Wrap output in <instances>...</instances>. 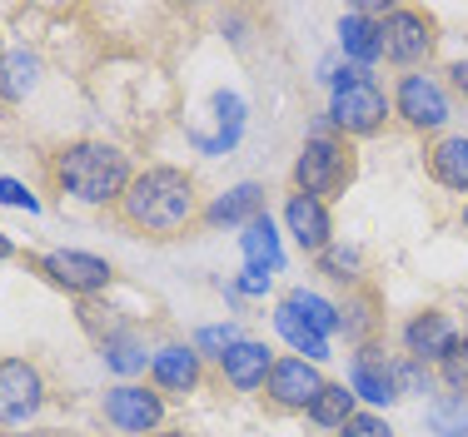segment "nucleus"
Listing matches in <instances>:
<instances>
[{
    "label": "nucleus",
    "instance_id": "obj_1",
    "mask_svg": "<svg viewBox=\"0 0 468 437\" xmlns=\"http://www.w3.org/2000/svg\"><path fill=\"white\" fill-rule=\"evenodd\" d=\"M115 219L125 224L140 239H180V234H195L205 209H199L195 179L175 164H150L144 174L130 179V189L120 194Z\"/></svg>",
    "mask_w": 468,
    "mask_h": 437
},
{
    "label": "nucleus",
    "instance_id": "obj_2",
    "mask_svg": "<svg viewBox=\"0 0 468 437\" xmlns=\"http://www.w3.org/2000/svg\"><path fill=\"white\" fill-rule=\"evenodd\" d=\"M50 179L65 189L70 199H80V204H120V194L130 189V154L120 150V144L110 140H70L55 150L50 160Z\"/></svg>",
    "mask_w": 468,
    "mask_h": 437
},
{
    "label": "nucleus",
    "instance_id": "obj_3",
    "mask_svg": "<svg viewBox=\"0 0 468 437\" xmlns=\"http://www.w3.org/2000/svg\"><path fill=\"white\" fill-rule=\"evenodd\" d=\"M354 184V144L339 140V134H314L304 140L294 160V189L299 194H314V199H339L344 189Z\"/></svg>",
    "mask_w": 468,
    "mask_h": 437
},
{
    "label": "nucleus",
    "instance_id": "obj_4",
    "mask_svg": "<svg viewBox=\"0 0 468 437\" xmlns=\"http://www.w3.org/2000/svg\"><path fill=\"white\" fill-rule=\"evenodd\" d=\"M378 36H384V60L399 65V70H414L433 55V45H439V30H433V16H423L414 5H394L384 16V26H378Z\"/></svg>",
    "mask_w": 468,
    "mask_h": 437
},
{
    "label": "nucleus",
    "instance_id": "obj_5",
    "mask_svg": "<svg viewBox=\"0 0 468 437\" xmlns=\"http://www.w3.org/2000/svg\"><path fill=\"white\" fill-rule=\"evenodd\" d=\"M36 274H46V284L65 288V294L75 298H90V294H105L110 278H115V268H110L105 259H95V254H80V249H55V254H40Z\"/></svg>",
    "mask_w": 468,
    "mask_h": 437
},
{
    "label": "nucleus",
    "instance_id": "obj_6",
    "mask_svg": "<svg viewBox=\"0 0 468 437\" xmlns=\"http://www.w3.org/2000/svg\"><path fill=\"white\" fill-rule=\"evenodd\" d=\"M329 120L344 130V140H369V134L384 130L388 99H384V89H378L374 80H364V85H334Z\"/></svg>",
    "mask_w": 468,
    "mask_h": 437
},
{
    "label": "nucleus",
    "instance_id": "obj_7",
    "mask_svg": "<svg viewBox=\"0 0 468 437\" xmlns=\"http://www.w3.org/2000/svg\"><path fill=\"white\" fill-rule=\"evenodd\" d=\"M324 373H319L309 358H274L270 368V383H264V393H270L274 408H289V412H309L324 393Z\"/></svg>",
    "mask_w": 468,
    "mask_h": 437
},
{
    "label": "nucleus",
    "instance_id": "obj_8",
    "mask_svg": "<svg viewBox=\"0 0 468 437\" xmlns=\"http://www.w3.org/2000/svg\"><path fill=\"white\" fill-rule=\"evenodd\" d=\"M394 109L404 115L409 130H443L449 125V95L433 75H399L394 85Z\"/></svg>",
    "mask_w": 468,
    "mask_h": 437
},
{
    "label": "nucleus",
    "instance_id": "obj_9",
    "mask_svg": "<svg viewBox=\"0 0 468 437\" xmlns=\"http://www.w3.org/2000/svg\"><path fill=\"white\" fill-rule=\"evenodd\" d=\"M46 402V378L30 358H0V422H26Z\"/></svg>",
    "mask_w": 468,
    "mask_h": 437
},
{
    "label": "nucleus",
    "instance_id": "obj_10",
    "mask_svg": "<svg viewBox=\"0 0 468 437\" xmlns=\"http://www.w3.org/2000/svg\"><path fill=\"white\" fill-rule=\"evenodd\" d=\"M105 418L115 422L120 432H154L165 422V398L160 388H140V383H120L105 393Z\"/></svg>",
    "mask_w": 468,
    "mask_h": 437
},
{
    "label": "nucleus",
    "instance_id": "obj_11",
    "mask_svg": "<svg viewBox=\"0 0 468 437\" xmlns=\"http://www.w3.org/2000/svg\"><path fill=\"white\" fill-rule=\"evenodd\" d=\"M404 343H409V358H419V363H443L463 338H459V323H453L443 308H423V313L409 318Z\"/></svg>",
    "mask_w": 468,
    "mask_h": 437
},
{
    "label": "nucleus",
    "instance_id": "obj_12",
    "mask_svg": "<svg viewBox=\"0 0 468 437\" xmlns=\"http://www.w3.org/2000/svg\"><path fill=\"white\" fill-rule=\"evenodd\" d=\"M284 224H289V234H294V244L304 254H324L329 244H334V219H329V204L324 199H314V194H289V204H284Z\"/></svg>",
    "mask_w": 468,
    "mask_h": 437
},
{
    "label": "nucleus",
    "instance_id": "obj_13",
    "mask_svg": "<svg viewBox=\"0 0 468 437\" xmlns=\"http://www.w3.org/2000/svg\"><path fill=\"white\" fill-rule=\"evenodd\" d=\"M270 368H274V353L264 349V343H250V338H239L225 358H219V373H225V383L234 388V393L264 388L270 383Z\"/></svg>",
    "mask_w": 468,
    "mask_h": 437
},
{
    "label": "nucleus",
    "instance_id": "obj_14",
    "mask_svg": "<svg viewBox=\"0 0 468 437\" xmlns=\"http://www.w3.org/2000/svg\"><path fill=\"white\" fill-rule=\"evenodd\" d=\"M423 164H429L433 184L453 189V194H468V134H439L423 150Z\"/></svg>",
    "mask_w": 468,
    "mask_h": 437
},
{
    "label": "nucleus",
    "instance_id": "obj_15",
    "mask_svg": "<svg viewBox=\"0 0 468 437\" xmlns=\"http://www.w3.org/2000/svg\"><path fill=\"white\" fill-rule=\"evenodd\" d=\"M150 378L160 393H195L199 388V353L195 349H160L150 358Z\"/></svg>",
    "mask_w": 468,
    "mask_h": 437
},
{
    "label": "nucleus",
    "instance_id": "obj_16",
    "mask_svg": "<svg viewBox=\"0 0 468 437\" xmlns=\"http://www.w3.org/2000/svg\"><path fill=\"white\" fill-rule=\"evenodd\" d=\"M354 398H369V402H394L399 388H394V368L384 363V353H378V343L354 353Z\"/></svg>",
    "mask_w": 468,
    "mask_h": 437
},
{
    "label": "nucleus",
    "instance_id": "obj_17",
    "mask_svg": "<svg viewBox=\"0 0 468 437\" xmlns=\"http://www.w3.org/2000/svg\"><path fill=\"white\" fill-rule=\"evenodd\" d=\"M339 328L349 343H359V349H369L378 338V328H384V313H378V298L369 288H354L349 298L339 304Z\"/></svg>",
    "mask_w": 468,
    "mask_h": 437
},
{
    "label": "nucleus",
    "instance_id": "obj_18",
    "mask_svg": "<svg viewBox=\"0 0 468 437\" xmlns=\"http://www.w3.org/2000/svg\"><path fill=\"white\" fill-rule=\"evenodd\" d=\"M378 26H384V20H369V16H359V10H349V16L339 20L344 55H349L354 65H364V70H369L374 60H384V36H378Z\"/></svg>",
    "mask_w": 468,
    "mask_h": 437
},
{
    "label": "nucleus",
    "instance_id": "obj_19",
    "mask_svg": "<svg viewBox=\"0 0 468 437\" xmlns=\"http://www.w3.org/2000/svg\"><path fill=\"white\" fill-rule=\"evenodd\" d=\"M254 219H264V184L229 189L225 199H215V204L205 209V219H199V224H209V229H219V224H244V229H250Z\"/></svg>",
    "mask_w": 468,
    "mask_h": 437
},
{
    "label": "nucleus",
    "instance_id": "obj_20",
    "mask_svg": "<svg viewBox=\"0 0 468 437\" xmlns=\"http://www.w3.org/2000/svg\"><path fill=\"white\" fill-rule=\"evenodd\" d=\"M36 75H40V60L30 50H5L0 55V99H5V105H20V99L36 89Z\"/></svg>",
    "mask_w": 468,
    "mask_h": 437
},
{
    "label": "nucleus",
    "instance_id": "obj_21",
    "mask_svg": "<svg viewBox=\"0 0 468 437\" xmlns=\"http://www.w3.org/2000/svg\"><path fill=\"white\" fill-rule=\"evenodd\" d=\"M274 328L284 333V343H294L299 353H309V363H314V358H329V338L309 328L304 313H299L294 304H280V308H274Z\"/></svg>",
    "mask_w": 468,
    "mask_h": 437
},
{
    "label": "nucleus",
    "instance_id": "obj_22",
    "mask_svg": "<svg viewBox=\"0 0 468 437\" xmlns=\"http://www.w3.org/2000/svg\"><path fill=\"white\" fill-rule=\"evenodd\" d=\"M244 259H250V268H260V274H274V268H280V239H274V229H270V214L244 229Z\"/></svg>",
    "mask_w": 468,
    "mask_h": 437
},
{
    "label": "nucleus",
    "instance_id": "obj_23",
    "mask_svg": "<svg viewBox=\"0 0 468 437\" xmlns=\"http://www.w3.org/2000/svg\"><path fill=\"white\" fill-rule=\"evenodd\" d=\"M349 418H354V388L344 383H329L319 393V402L309 408V422H319V428H344Z\"/></svg>",
    "mask_w": 468,
    "mask_h": 437
},
{
    "label": "nucleus",
    "instance_id": "obj_24",
    "mask_svg": "<svg viewBox=\"0 0 468 437\" xmlns=\"http://www.w3.org/2000/svg\"><path fill=\"white\" fill-rule=\"evenodd\" d=\"M314 268H319L324 278H334V284H354V288H359L364 254H359V249H344V244H329V249L314 259Z\"/></svg>",
    "mask_w": 468,
    "mask_h": 437
},
{
    "label": "nucleus",
    "instance_id": "obj_25",
    "mask_svg": "<svg viewBox=\"0 0 468 437\" xmlns=\"http://www.w3.org/2000/svg\"><path fill=\"white\" fill-rule=\"evenodd\" d=\"M100 358H105L115 373H144V343L135 338V328L130 333H120V338H110V343H100Z\"/></svg>",
    "mask_w": 468,
    "mask_h": 437
},
{
    "label": "nucleus",
    "instance_id": "obj_26",
    "mask_svg": "<svg viewBox=\"0 0 468 437\" xmlns=\"http://www.w3.org/2000/svg\"><path fill=\"white\" fill-rule=\"evenodd\" d=\"M284 304H294L299 313H304V323H309V328H314V333H324V338H329L334 328H339V308L324 304L319 294H304V288H299V294H289V298H284Z\"/></svg>",
    "mask_w": 468,
    "mask_h": 437
},
{
    "label": "nucleus",
    "instance_id": "obj_27",
    "mask_svg": "<svg viewBox=\"0 0 468 437\" xmlns=\"http://www.w3.org/2000/svg\"><path fill=\"white\" fill-rule=\"evenodd\" d=\"M429 422H433V432H439V437H468V408H463V398L433 402Z\"/></svg>",
    "mask_w": 468,
    "mask_h": 437
},
{
    "label": "nucleus",
    "instance_id": "obj_28",
    "mask_svg": "<svg viewBox=\"0 0 468 437\" xmlns=\"http://www.w3.org/2000/svg\"><path fill=\"white\" fill-rule=\"evenodd\" d=\"M439 378H443V388H449L453 398H463V393H468V338L439 363Z\"/></svg>",
    "mask_w": 468,
    "mask_h": 437
},
{
    "label": "nucleus",
    "instance_id": "obj_29",
    "mask_svg": "<svg viewBox=\"0 0 468 437\" xmlns=\"http://www.w3.org/2000/svg\"><path fill=\"white\" fill-rule=\"evenodd\" d=\"M388 368H394L399 393H423V388H429V368H423L419 358H404V363H388Z\"/></svg>",
    "mask_w": 468,
    "mask_h": 437
},
{
    "label": "nucleus",
    "instance_id": "obj_30",
    "mask_svg": "<svg viewBox=\"0 0 468 437\" xmlns=\"http://www.w3.org/2000/svg\"><path fill=\"white\" fill-rule=\"evenodd\" d=\"M339 437H394V432H388V422L378 418V412H354L339 428Z\"/></svg>",
    "mask_w": 468,
    "mask_h": 437
},
{
    "label": "nucleus",
    "instance_id": "obj_31",
    "mask_svg": "<svg viewBox=\"0 0 468 437\" xmlns=\"http://www.w3.org/2000/svg\"><path fill=\"white\" fill-rule=\"evenodd\" d=\"M234 343H239V338H234V328H199V349H209V353H219V358H225Z\"/></svg>",
    "mask_w": 468,
    "mask_h": 437
},
{
    "label": "nucleus",
    "instance_id": "obj_32",
    "mask_svg": "<svg viewBox=\"0 0 468 437\" xmlns=\"http://www.w3.org/2000/svg\"><path fill=\"white\" fill-rule=\"evenodd\" d=\"M0 204L36 209V194H26V184H16V179H0Z\"/></svg>",
    "mask_w": 468,
    "mask_h": 437
},
{
    "label": "nucleus",
    "instance_id": "obj_33",
    "mask_svg": "<svg viewBox=\"0 0 468 437\" xmlns=\"http://www.w3.org/2000/svg\"><path fill=\"white\" fill-rule=\"evenodd\" d=\"M239 288H244V294H264V288H270V274H260V268H244Z\"/></svg>",
    "mask_w": 468,
    "mask_h": 437
},
{
    "label": "nucleus",
    "instance_id": "obj_34",
    "mask_svg": "<svg viewBox=\"0 0 468 437\" xmlns=\"http://www.w3.org/2000/svg\"><path fill=\"white\" fill-rule=\"evenodd\" d=\"M449 85L468 99V60H453V65H449Z\"/></svg>",
    "mask_w": 468,
    "mask_h": 437
},
{
    "label": "nucleus",
    "instance_id": "obj_35",
    "mask_svg": "<svg viewBox=\"0 0 468 437\" xmlns=\"http://www.w3.org/2000/svg\"><path fill=\"white\" fill-rule=\"evenodd\" d=\"M10 254H16V249H10V239H5V234H0V264H5Z\"/></svg>",
    "mask_w": 468,
    "mask_h": 437
},
{
    "label": "nucleus",
    "instance_id": "obj_36",
    "mask_svg": "<svg viewBox=\"0 0 468 437\" xmlns=\"http://www.w3.org/2000/svg\"><path fill=\"white\" fill-rule=\"evenodd\" d=\"M150 437H185V432H150Z\"/></svg>",
    "mask_w": 468,
    "mask_h": 437
},
{
    "label": "nucleus",
    "instance_id": "obj_37",
    "mask_svg": "<svg viewBox=\"0 0 468 437\" xmlns=\"http://www.w3.org/2000/svg\"><path fill=\"white\" fill-rule=\"evenodd\" d=\"M463 229H468V204H463Z\"/></svg>",
    "mask_w": 468,
    "mask_h": 437
},
{
    "label": "nucleus",
    "instance_id": "obj_38",
    "mask_svg": "<svg viewBox=\"0 0 468 437\" xmlns=\"http://www.w3.org/2000/svg\"><path fill=\"white\" fill-rule=\"evenodd\" d=\"M0 55H5V50H0Z\"/></svg>",
    "mask_w": 468,
    "mask_h": 437
}]
</instances>
